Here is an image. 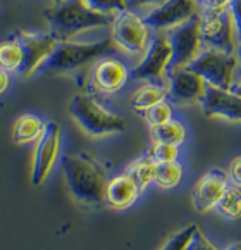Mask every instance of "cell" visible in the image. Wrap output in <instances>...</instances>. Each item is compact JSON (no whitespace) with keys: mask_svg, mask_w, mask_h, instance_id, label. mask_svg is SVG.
Segmentation results:
<instances>
[{"mask_svg":"<svg viewBox=\"0 0 241 250\" xmlns=\"http://www.w3.org/2000/svg\"><path fill=\"white\" fill-rule=\"evenodd\" d=\"M62 171L67 190L76 202L93 209L105 206V188L109 178L103 166L92 154H66L62 157Z\"/></svg>","mask_w":241,"mask_h":250,"instance_id":"cell-1","label":"cell"},{"mask_svg":"<svg viewBox=\"0 0 241 250\" xmlns=\"http://www.w3.org/2000/svg\"><path fill=\"white\" fill-rule=\"evenodd\" d=\"M43 16L52 33L57 35L60 40H67L97 28H105L114 21V16L93 11L84 4V0H62L52 4L43 11Z\"/></svg>","mask_w":241,"mask_h":250,"instance_id":"cell-2","label":"cell"},{"mask_svg":"<svg viewBox=\"0 0 241 250\" xmlns=\"http://www.w3.org/2000/svg\"><path fill=\"white\" fill-rule=\"evenodd\" d=\"M69 114L86 135L95 138L117 135L128 128L122 116L109 110L90 93H78L71 99Z\"/></svg>","mask_w":241,"mask_h":250,"instance_id":"cell-3","label":"cell"},{"mask_svg":"<svg viewBox=\"0 0 241 250\" xmlns=\"http://www.w3.org/2000/svg\"><path fill=\"white\" fill-rule=\"evenodd\" d=\"M114 48L116 43L112 42V38H103L97 42L60 40L41 69L54 71V73H73L112 54Z\"/></svg>","mask_w":241,"mask_h":250,"instance_id":"cell-4","label":"cell"},{"mask_svg":"<svg viewBox=\"0 0 241 250\" xmlns=\"http://www.w3.org/2000/svg\"><path fill=\"white\" fill-rule=\"evenodd\" d=\"M188 67L201 76L207 85L222 90H231L236 73L240 71L236 54H227L208 47H203L200 55Z\"/></svg>","mask_w":241,"mask_h":250,"instance_id":"cell-5","label":"cell"},{"mask_svg":"<svg viewBox=\"0 0 241 250\" xmlns=\"http://www.w3.org/2000/svg\"><path fill=\"white\" fill-rule=\"evenodd\" d=\"M198 19L203 47L236 54L240 40L229 9H201Z\"/></svg>","mask_w":241,"mask_h":250,"instance_id":"cell-6","label":"cell"},{"mask_svg":"<svg viewBox=\"0 0 241 250\" xmlns=\"http://www.w3.org/2000/svg\"><path fill=\"white\" fill-rule=\"evenodd\" d=\"M110 38L116 47L122 48L131 55H141L152 40L150 28L143 16L129 9L114 16V21L110 24Z\"/></svg>","mask_w":241,"mask_h":250,"instance_id":"cell-7","label":"cell"},{"mask_svg":"<svg viewBox=\"0 0 241 250\" xmlns=\"http://www.w3.org/2000/svg\"><path fill=\"white\" fill-rule=\"evenodd\" d=\"M172 50L169 43L167 31H157L150 40L146 50L143 52V57L138 64L131 69V78L145 83H161L164 85L169 73Z\"/></svg>","mask_w":241,"mask_h":250,"instance_id":"cell-8","label":"cell"},{"mask_svg":"<svg viewBox=\"0 0 241 250\" xmlns=\"http://www.w3.org/2000/svg\"><path fill=\"white\" fill-rule=\"evenodd\" d=\"M62 150V126L57 121L47 123L43 135L37 142L31 162V183L35 187H41L47 183L60 157Z\"/></svg>","mask_w":241,"mask_h":250,"instance_id":"cell-9","label":"cell"},{"mask_svg":"<svg viewBox=\"0 0 241 250\" xmlns=\"http://www.w3.org/2000/svg\"><path fill=\"white\" fill-rule=\"evenodd\" d=\"M169 43H171L172 57L169 64V71L188 67L200 52L203 50V42L200 35V19L198 14L188 19L183 24L176 26L167 31Z\"/></svg>","mask_w":241,"mask_h":250,"instance_id":"cell-10","label":"cell"},{"mask_svg":"<svg viewBox=\"0 0 241 250\" xmlns=\"http://www.w3.org/2000/svg\"><path fill=\"white\" fill-rule=\"evenodd\" d=\"M131 78V69L124 61L114 55H105L95 61L90 71V86L93 92L102 95H114L124 88Z\"/></svg>","mask_w":241,"mask_h":250,"instance_id":"cell-11","label":"cell"},{"mask_svg":"<svg viewBox=\"0 0 241 250\" xmlns=\"http://www.w3.org/2000/svg\"><path fill=\"white\" fill-rule=\"evenodd\" d=\"M14 37L19 40L24 50V66L22 76H33L37 71H41L43 64L48 61L52 52L55 50L60 38L57 35L41 33V31H16Z\"/></svg>","mask_w":241,"mask_h":250,"instance_id":"cell-12","label":"cell"},{"mask_svg":"<svg viewBox=\"0 0 241 250\" xmlns=\"http://www.w3.org/2000/svg\"><path fill=\"white\" fill-rule=\"evenodd\" d=\"M198 14L197 0H165L164 4L148 11L143 19L150 30L169 31L176 26L183 24L188 19Z\"/></svg>","mask_w":241,"mask_h":250,"instance_id":"cell-13","label":"cell"},{"mask_svg":"<svg viewBox=\"0 0 241 250\" xmlns=\"http://www.w3.org/2000/svg\"><path fill=\"white\" fill-rule=\"evenodd\" d=\"M167 99H171L178 105H188V104L200 102L205 95L207 83L198 76L190 67H181V69L169 71L167 78Z\"/></svg>","mask_w":241,"mask_h":250,"instance_id":"cell-14","label":"cell"},{"mask_svg":"<svg viewBox=\"0 0 241 250\" xmlns=\"http://www.w3.org/2000/svg\"><path fill=\"white\" fill-rule=\"evenodd\" d=\"M200 105L207 118H221L233 123H241V97L236 95L233 90H222L207 85Z\"/></svg>","mask_w":241,"mask_h":250,"instance_id":"cell-15","label":"cell"},{"mask_svg":"<svg viewBox=\"0 0 241 250\" xmlns=\"http://www.w3.org/2000/svg\"><path fill=\"white\" fill-rule=\"evenodd\" d=\"M227 174L221 169H210L198 180L193 191V206L198 212H207L216 209L227 187Z\"/></svg>","mask_w":241,"mask_h":250,"instance_id":"cell-16","label":"cell"},{"mask_svg":"<svg viewBox=\"0 0 241 250\" xmlns=\"http://www.w3.org/2000/svg\"><path fill=\"white\" fill-rule=\"evenodd\" d=\"M140 193H141V190H140L138 185L135 183V180L128 173L117 174L112 180L107 181L105 206L117 210L128 209V207H131L138 200Z\"/></svg>","mask_w":241,"mask_h":250,"instance_id":"cell-17","label":"cell"},{"mask_svg":"<svg viewBox=\"0 0 241 250\" xmlns=\"http://www.w3.org/2000/svg\"><path fill=\"white\" fill-rule=\"evenodd\" d=\"M45 128H47V123L40 116L26 112V114L19 116L14 123V140L21 145L33 144V142L40 140Z\"/></svg>","mask_w":241,"mask_h":250,"instance_id":"cell-18","label":"cell"},{"mask_svg":"<svg viewBox=\"0 0 241 250\" xmlns=\"http://www.w3.org/2000/svg\"><path fill=\"white\" fill-rule=\"evenodd\" d=\"M162 100H167V86L161 83H143L131 93L129 104L136 112H145Z\"/></svg>","mask_w":241,"mask_h":250,"instance_id":"cell-19","label":"cell"},{"mask_svg":"<svg viewBox=\"0 0 241 250\" xmlns=\"http://www.w3.org/2000/svg\"><path fill=\"white\" fill-rule=\"evenodd\" d=\"M24 66V50L18 38L12 35L0 43V67L9 73H22Z\"/></svg>","mask_w":241,"mask_h":250,"instance_id":"cell-20","label":"cell"},{"mask_svg":"<svg viewBox=\"0 0 241 250\" xmlns=\"http://www.w3.org/2000/svg\"><path fill=\"white\" fill-rule=\"evenodd\" d=\"M155 171H157V162L150 157V154L146 152L145 155H141V157H138L136 161H133L131 164H129L126 173L135 180V183L138 185V188L143 191L154 183Z\"/></svg>","mask_w":241,"mask_h":250,"instance_id":"cell-21","label":"cell"},{"mask_svg":"<svg viewBox=\"0 0 241 250\" xmlns=\"http://www.w3.org/2000/svg\"><path fill=\"white\" fill-rule=\"evenodd\" d=\"M186 126L181 121L172 118L171 121L164 123V125L157 126V128H152V138L154 142H165V144H172V145H181L186 140Z\"/></svg>","mask_w":241,"mask_h":250,"instance_id":"cell-22","label":"cell"},{"mask_svg":"<svg viewBox=\"0 0 241 250\" xmlns=\"http://www.w3.org/2000/svg\"><path fill=\"white\" fill-rule=\"evenodd\" d=\"M217 212L229 221H236L241 217V188L236 185H227L222 197L216 206Z\"/></svg>","mask_w":241,"mask_h":250,"instance_id":"cell-23","label":"cell"},{"mask_svg":"<svg viewBox=\"0 0 241 250\" xmlns=\"http://www.w3.org/2000/svg\"><path fill=\"white\" fill-rule=\"evenodd\" d=\"M183 164L179 161L174 162H165V164H157V171H155V180L154 183L162 190H172L176 188L181 180H183Z\"/></svg>","mask_w":241,"mask_h":250,"instance_id":"cell-24","label":"cell"},{"mask_svg":"<svg viewBox=\"0 0 241 250\" xmlns=\"http://www.w3.org/2000/svg\"><path fill=\"white\" fill-rule=\"evenodd\" d=\"M141 116L146 125L150 126V129H152V128H157V126L164 125V123L171 121V119L174 118V110H172L171 102L162 100V102L155 104L154 107L146 109L145 112H141Z\"/></svg>","mask_w":241,"mask_h":250,"instance_id":"cell-25","label":"cell"},{"mask_svg":"<svg viewBox=\"0 0 241 250\" xmlns=\"http://www.w3.org/2000/svg\"><path fill=\"white\" fill-rule=\"evenodd\" d=\"M150 157L154 159L157 164H165V162H174L179 157V147L165 142H154L148 150Z\"/></svg>","mask_w":241,"mask_h":250,"instance_id":"cell-26","label":"cell"},{"mask_svg":"<svg viewBox=\"0 0 241 250\" xmlns=\"http://www.w3.org/2000/svg\"><path fill=\"white\" fill-rule=\"evenodd\" d=\"M84 4H86L88 7H92L93 11H99V12H103V14H110V16H116L117 12L128 9L126 0H84Z\"/></svg>","mask_w":241,"mask_h":250,"instance_id":"cell-27","label":"cell"},{"mask_svg":"<svg viewBox=\"0 0 241 250\" xmlns=\"http://www.w3.org/2000/svg\"><path fill=\"white\" fill-rule=\"evenodd\" d=\"M198 226L197 225H188L184 226L183 229H179L178 233H174V235L171 236V238L165 242V245L162 247L161 250H184V247H186L188 240L191 238V235H193V231L197 229Z\"/></svg>","mask_w":241,"mask_h":250,"instance_id":"cell-28","label":"cell"},{"mask_svg":"<svg viewBox=\"0 0 241 250\" xmlns=\"http://www.w3.org/2000/svg\"><path fill=\"white\" fill-rule=\"evenodd\" d=\"M184 250H219V249L197 228L193 231V235H191V238L188 240Z\"/></svg>","mask_w":241,"mask_h":250,"instance_id":"cell-29","label":"cell"},{"mask_svg":"<svg viewBox=\"0 0 241 250\" xmlns=\"http://www.w3.org/2000/svg\"><path fill=\"white\" fill-rule=\"evenodd\" d=\"M165 0H126V4H128L129 11H135L138 14H146L148 11H152L154 7L157 5L164 4Z\"/></svg>","mask_w":241,"mask_h":250,"instance_id":"cell-30","label":"cell"},{"mask_svg":"<svg viewBox=\"0 0 241 250\" xmlns=\"http://www.w3.org/2000/svg\"><path fill=\"white\" fill-rule=\"evenodd\" d=\"M227 180H231V183L241 188V155L234 157L227 166Z\"/></svg>","mask_w":241,"mask_h":250,"instance_id":"cell-31","label":"cell"},{"mask_svg":"<svg viewBox=\"0 0 241 250\" xmlns=\"http://www.w3.org/2000/svg\"><path fill=\"white\" fill-rule=\"evenodd\" d=\"M227 9H229L231 16H233L234 26H236L238 40H241V0H231V4Z\"/></svg>","mask_w":241,"mask_h":250,"instance_id":"cell-32","label":"cell"},{"mask_svg":"<svg viewBox=\"0 0 241 250\" xmlns=\"http://www.w3.org/2000/svg\"><path fill=\"white\" fill-rule=\"evenodd\" d=\"M203 9H226L229 7L231 0H197Z\"/></svg>","mask_w":241,"mask_h":250,"instance_id":"cell-33","label":"cell"},{"mask_svg":"<svg viewBox=\"0 0 241 250\" xmlns=\"http://www.w3.org/2000/svg\"><path fill=\"white\" fill-rule=\"evenodd\" d=\"M11 86V73L0 67V95H4Z\"/></svg>","mask_w":241,"mask_h":250,"instance_id":"cell-34","label":"cell"},{"mask_svg":"<svg viewBox=\"0 0 241 250\" xmlns=\"http://www.w3.org/2000/svg\"><path fill=\"white\" fill-rule=\"evenodd\" d=\"M231 90H233L236 95H240L241 97V73H240V78H236L234 80V83H233V86H231Z\"/></svg>","mask_w":241,"mask_h":250,"instance_id":"cell-35","label":"cell"},{"mask_svg":"<svg viewBox=\"0 0 241 250\" xmlns=\"http://www.w3.org/2000/svg\"><path fill=\"white\" fill-rule=\"evenodd\" d=\"M236 57H238V64H240V73H241V40H240V43H238Z\"/></svg>","mask_w":241,"mask_h":250,"instance_id":"cell-36","label":"cell"},{"mask_svg":"<svg viewBox=\"0 0 241 250\" xmlns=\"http://www.w3.org/2000/svg\"><path fill=\"white\" fill-rule=\"evenodd\" d=\"M227 250H241V243H233V245L227 247Z\"/></svg>","mask_w":241,"mask_h":250,"instance_id":"cell-37","label":"cell"},{"mask_svg":"<svg viewBox=\"0 0 241 250\" xmlns=\"http://www.w3.org/2000/svg\"><path fill=\"white\" fill-rule=\"evenodd\" d=\"M52 4H57V2H62V0H50Z\"/></svg>","mask_w":241,"mask_h":250,"instance_id":"cell-38","label":"cell"}]
</instances>
